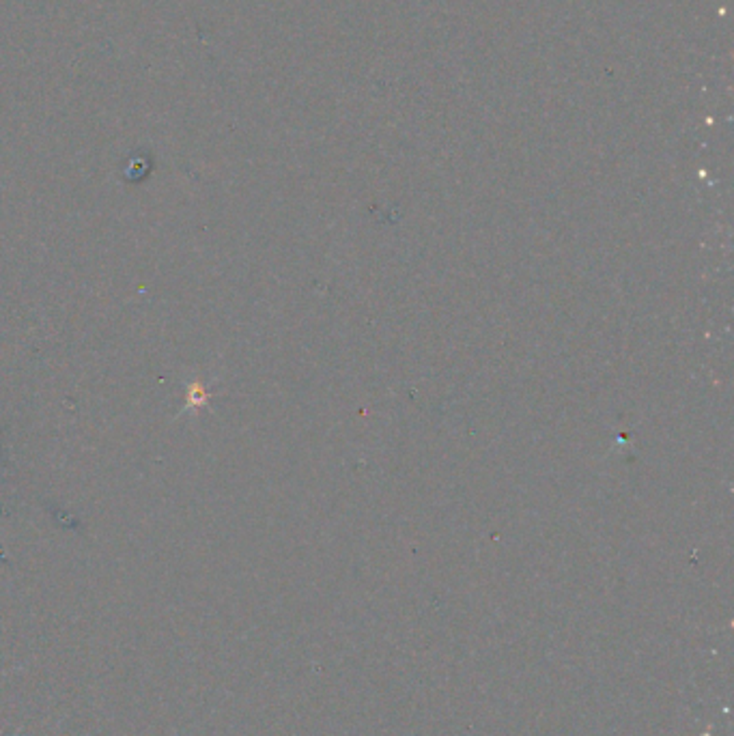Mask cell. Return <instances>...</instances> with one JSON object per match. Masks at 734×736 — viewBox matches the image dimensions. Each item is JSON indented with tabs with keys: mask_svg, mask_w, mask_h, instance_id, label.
I'll return each instance as SVG.
<instances>
[{
	"mask_svg": "<svg viewBox=\"0 0 734 736\" xmlns=\"http://www.w3.org/2000/svg\"><path fill=\"white\" fill-rule=\"evenodd\" d=\"M205 398H207V396H205V390L200 388V384H194V386H190V405H202L205 403Z\"/></svg>",
	"mask_w": 734,
	"mask_h": 736,
	"instance_id": "obj_1",
	"label": "cell"
}]
</instances>
